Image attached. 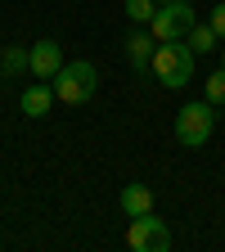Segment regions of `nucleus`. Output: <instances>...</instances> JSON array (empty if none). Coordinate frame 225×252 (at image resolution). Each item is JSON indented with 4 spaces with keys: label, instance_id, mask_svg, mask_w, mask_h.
Listing matches in <instances>:
<instances>
[{
    "label": "nucleus",
    "instance_id": "nucleus-5",
    "mask_svg": "<svg viewBox=\"0 0 225 252\" xmlns=\"http://www.w3.org/2000/svg\"><path fill=\"white\" fill-rule=\"evenodd\" d=\"M126 248H135V252H167V248H171L167 220H158L153 212L131 216V225H126Z\"/></svg>",
    "mask_w": 225,
    "mask_h": 252
},
{
    "label": "nucleus",
    "instance_id": "nucleus-12",
    "mask_svg": "<svg viewBox=\"0 0 225 252\" xmlns=\"http://www.w3.org/2000/svg\"><path fill=\"white\" fill-rule=\"evenodd\" d=\"M203 94H207V104H225V68H216L212 77H203Z\"/></svg>",
    "mask_w": 225,
    "mask_h": 252
},
{
    "label": "nucleus",
    "instance_id": "nucleus-10",
    "mask_svg": "<svg viewBox=\"0 0 225 252\" xmlns=\"http://www.w3.org/2000/svg\"><path fill=\"white\" fill-rule=\"evenodd\" d=\"M0 72H5V77L32 72V50H18V45H9L5 54H0Z\"/></svg>",
    "mask_w": 225,
    "mask_h": 252
},
{
    "label": "nucleus",
    "instance_id": "nucleus-1",
    "mask_svg": "<svg viewBox=\"0 0 225 252\" xmlns=\"http://www.w3.org/2000/svg\"><path fill=\"white\" fill-rule=\"evenodd\" d=\"M149 68L167 90H180L194 81V50H189V41H158Z\"/></svg>",
    "mask_w": 225,
    "mask_h": 252
},
{
    "label": "nucleus",
    "instance_id": "nucleus-16",
    "mask_svg": "<svg viewBox=\"0 0 225 252\" xmlns=\"http://www.w3.org/2000/svg\"><path fill=\"white\" fill-rule=\"evenodd\" d=\"M221 68H225V54H221Z\"/></svg>",
    "mask_w": 225,
    "mask_h": 252
},
{
    "label": "nucleus",
    "instance_id": "nucleus-6",
    "mask_svg": "<svg viewBox=\"0 0 225 252\" xmlns=\"http://www.w3.org/2000/svg\"><path fill=\"white\" fill-rule=\"evenodd\" d=\"M59 68H63V50H59V41H36V45H32V77L54 81Z\"/></svg>",
    "mask_w": 225,
    "mask_h": 252
},
{
    "label": "nucleus",
    "instance_id": "nucleus-2",
    "mask_svg": "<svg viewBox=\"0 0 225 252\" xmlns=\"http://www.w3.org/2000/svg\"><path fill=\"white\" fill-rule=\"evenodd\" d=\"M212 131H216V104L203 99V104H185L176 113V140L185 149H203L212 140Z\"/></svg>",
    "mask_w": 225,
    "mask_h": 252
},
{
    "label": "nucleus",
    "instance_id": "nucleus-14",
    "mask_svg": "<svg viewBox=\"0 0 225 252\" xmlns=\"http://www.w3.org/2000/svg\"><path fill=\"white\" fill-rule=\"evenodd\" d=\"M212 27H216V36L225 41V0H221V5H212V18H207Z\"/></svg>",
    "mask_w": 225,
    "mask_h": 252
},
{
    "label": "nucleus",
    "instance_id": "nucleus-4",
    "mask_svg": "<svg viewBox=\"0 0 225 252\" xmlns=\"http://www.w3.org/2000/svg\"><path fill=\"white\" fill-rule=\"evenodd\" d=\"M194 23H198L194 5L180 0V5H158V14L149 18V32H153L158 41H185L189 32H194Z\"/></svg>",
    "mask_w": 225,
    "mask_h": 252
},
{
    "label": "nucleus",
    "instance_id": "nucleus-13",
    "mask_svg": "<svg viewBox=\"0 0 225 252\" xmlns=\"http://www.w3.org/2000/svg\"><path fill=\"white\" fill-rule=\"evenodd\" d=\"M126 14H131L135 23H149L158 14V0H126Z\"/></svg>",
    "mask_w": 225,
    "mask_h": 252
},
{
    "label": "nucleus",
    "instance_id": "nucleus-11",
    "mask_svg": "<svg viewBox=\"0 0 225 252\" xmlns=\"http://www.w3.org/2000/svg\"><path fill=\"white\" fill-rule=\"evenodd\" d=\"M185 41H189V50H194V54H212L221 36H216V27H212V23H194V32H189Z\"/></svg>",
    "mask_w": 225,
    "mask_h": 252
},
{
    "label": "nucleus",
    "instance_id": "nucleus-7",
    "mask_svg": "<svg viewBox=\"0 0 225 252\" xmlns=\"http://www.w3.org/2000/svg\"><path fill=\"white\" fill-rule=\"evenodd\" d=\"M54 99H59V94H54V86H50V81H36V86H27V90H23L18 108H23L27 117H45V113L54 108Z\"/></svg>",
    "mask_w": 225,
    "mask_h": 252
},
{
    "label": "nucleus",
    "instance_id": "nucleus-9",
    "mask_svg": "<svg viewBox=\"0 0 225 252\" xmlns=\"http://www.w3.org/2000/svg\"><path fill=\"white\" fill-rule=\"evenodd\" d=\"M153 50H158V36H153V32H131V36H126V54H131L135 68H149Z\"/></svg>",
    "mask_w": 225,
    "mask_h": 252
},
{
    "label": "nucleus",
    "instance_id": "nucleus-15",
    "mask_svg": "<svg viewBox=\"0 0 225 252\" xmlns=\"http://www.w3.org/2000/svg\"><path fill=\"white\" fill-rule=\"evenodd\" d=\"M158 5H180V0H158Z\"/></svg>",
    "mask_w": 225,
    "mask_h": 252
},
{
    "label": "nucleus",
    "instance_id": "nucleus-3",
    "mask_svg": "<svg viewBox=\"0 0 225 252\" xmlns=\"http://www.w3.org/2000/svg\"><path fill=\"white\" fill-rule=\"evenodd\" d=\"M54 86V94H59V104H86L95 90H99V72L90 68V63H63L59 68V77L50 81Z\"/></svg>",
    "mask_w": 225,
    "mask_h": 252
},
{
    "label": "nucleus",
    "instance_id": "nucleus-8",
    "mask_svg": "<svg viewBox=\"0 0 225 252\" xmlns=\"http://www.w3.org/2000/svg\"><path fill=\"white\" fill-rule=\"evenodd\" d=\"M122 212H126V216L153 212V189H149V185H126V189H122Z\"/></svg>",
    "mask_w": 225,
    "mask_h": 252
}]
</instances>
